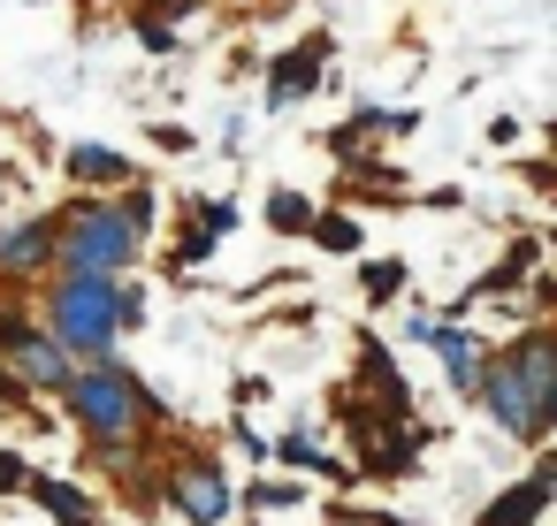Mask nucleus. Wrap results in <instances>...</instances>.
Returning <instances> with one entry per match:
<instances>
[{"mask_svg":"<svg viewBox=\"0 0 557 526\" xmlns=\"http://www.w3.org/2000/svg\"><path fill=\"white\" fill-rule=\"evenodd\" d=\"M473 397L488 404V419L511 435V442H542L557 427V343L549 328H519L481 374H473Z\"/></svg>","mask_w":557,"mask_h":526,"instance_id":"f257e3e1","label":"nucleus"},{"mask_svg":"<svg viewBox=\"0 0 557 526\" xmlns=\"http://www.w3.org/2000/svg\"><path fill=\"white\" fill-rule=\"evenodd\" d=\"M115 298H123V275L62 267V275H47V313H39V328H47V336H54V343H62L77 366L115 359V336H123Z\"/></svg>","mask_w":557,"mask_h":526,"instance_id":"f03ea898","label":"nucleus"},{"mask_svg":"<svg viewBox=\"0 0 557 526\" xmlns=\"http://www.w3.org/2000/svg\"><path fill=\"white\" fill-rule=\"evenodd\" d=\"M62 397H70V419H77L108 458H123V442H131L146 419H161V397H153L123 359H92V366H77Z\"/></svg>","mask_w":557,"mask_h":526,"instance_id":"7ed1b4c3","label":"nucleus"},{"mask_svg":"<svg viewBox=\"0 0 557 526\" xmlns=\"http://www.w3.org/2000/svg\"><path fill=\"white\" fill-rule=\"evenodd\" d=\"M146 252V229L115 199H77L54 229V267H92V275H131Z\"/></svg>","mask_w":557,"mask_h":526,"instance_id":"20e7f679","label":"nucleus"},{"mask_svg":"<svg viewBox=\"0 0 557 526\" xmlns=\"http://www.w3.org/2000/svg\"><path fill=\"white\" fill-rule=\"evenodd\" d=\"M0 366L16 374V389H47V397H62L70 374H77V359H70L32 313H0Z\"/></svg>","mask_w":557,"mask_h":526,"instance_id":"39448f33","label":"nucleus"},{"mask_svg":"<svg viewBox=\"0 0 557 526\" xmlns=\"http://www.w3.org/2000/svg\"><path fill=\"white\" fill-rule=\"evenodd\" d=\"M169 511L176 518H191V526H230V511H237V496H230V480H222V465L199 450V458H184L176 473H169Z\"/></svg>","mask_w":557,"mask_h":526,"instance_id":"423d86ee","label":"nucleus"},{"mask_svg":"<svg viewBox=\"0 0 557 526\" xmlns=\"http://www.w3.org/2000/svg\"><path fill=\"white\" fill-rule=\"evenodd\" d=\"M54 229H62V214H32L16 229H0V275H9V283H39L54 267Z\"/></svg>","mask_w":557,"mask_h":526,"instance_id":"0eeeda50","label":"nucleus"},{"mask_svg":"<svg viewBox=\"0 0 557 526\" xmlns=\"http://www.w3.org/2000/svg\"><path fill=\"white\" fill-rule=\"evenodd\" d=\"M321 70H329V39H298L290 54H275V62H268V108L306 100V92L321 85Z\"/></svg>","mask_w":557,"mask_h":526,"instance_id":"6e6552de","label":"nucleus"},{"mask_svg":"<svg viewBox=\"0 0 557 526\" xmlns=\"http://www.w3.org/2000/svg\"><path fill=\"white\" fill-rule=\"evenodd\" d=\"M405 328H412V343L443 351V366H450V381H458V389H473V374H481V343H473L458 321H435V313H420V321H405Z\"/></svg>","mask_w":557,"mask_h":526,"instance_id":"1a4fd4ad","label":"nucleus"},{"mask_svg":"<svg viewBox=\"0 0 557 526\" xmlns=\"http://www.w3.org/2000/svg\"><path fill=\"white\" fill-rule=\"evenodd\" d=\"M549 488H557V473H549V458H542L519 488H504V496L481 511V526H534V518H542V503H549Z\"/></svg>","mask_w":557,"mask_h":526,"instance_id":"9d476101","label":"nucleus"},{"mask_svg":"<svg viewBox=\"0 0 557 526\" xmlns=\"http://www.w3.org/2000/svg\"><path fill=\"white\" fill-rule=\"evenodd\" d=\"M62 176L77 184V191H108V184H131V153H115V146H70L62 153Z\"/></svg>","mask_w":557,"mask_h":526,"instance_id":"9b49d317","label":"nucleus"},{"mask_svg":"<svg viewBox=\"0 0 557 526\" xmlns=\"http://www.w3.org/2000/svg\"><path fill=\"white\" fill-rule=\"evenodd\" d=\"M359 366H367V389H374V412H389V419H405L412 412V389H405V374L389 366V351L367 336V351H359Z\"/></svg>","mask_w":557,"mask_h":526,"instance_id":"f8f14e48","label":"nucleus"},{"mask_svg":"<svg viewBox=\"0 0 557 526\" xmlns=\"http://www.w3.org/2000/svg\"><path fill=\"white\" fill-rule=\"evenodd\" d=\"M313 214H321V206H313L306 191H268V229H275V237H306Z\"/></svg>","mask_w":557,"mask_h":526,"instance_id":"ddd939ff","label":"nucleus"},{"mask_svg":"<svg viewBox=\"0 0 557 526\" xmlns=\"http://www.w3.org/2000/svg\"><path fill=\"white\" fill-rule=\"evenodd\" d=\"M39 488V503L54 511V526H92V496L85 488H70V480H32Z\"/></svg>","mask_w":557,"mask_h":526,"instance_id":"4468645a","label":"nucleus"},{"mask_svg":"<svg viewBox=\"0 0 557 526\" xmlns=\"http://www.w3.org/2000/svg\"><path fill=\"white\" fill-rule=\"evenodd\" d=\"M534 260H542V245H534V237H519V245H511V252H504V260H496L481 283H473V298H488V290H511V283L534 267Z\"/></svg>","mask_w":557,"mask_h":526,"instance_id":"2eb2a0df","label":"nucleus"},{"mask_svg":"<svg viewBox=\"0 0 557 526\" xmlns=\"http://www.w3.org/2000/svg\"><path fill=\"white\" fill-rule=\"evenodd\" d=\"M268 458H283V465H306V473H329V480H344V465H336L329 450H313V435H283V442H268Z\"/></svg>","mask_w":557,"mask_h":526,"instance_id":"dca6fc26","label":"nucleus"},{"mask_svg":"<svg viewBox=\"0 0 557 526\" xmlns=\"http://www.w3.org/2000/svg\"><path fill=\"white\" fill-rule=\"evenodd\" d=\"M359 290H367V305H389L405 290V260H367L359 267Z\"/></svg>","mask_w":557,"mask_h":526,"instance_id":"f3484780","label":"nucleus"},{"mask_svg":"<svg viewBox=\"0 0 557 526\" xmlns=\"http://www.w3.org/2000/svg\"><path fill=\"white\" fill-rule=\"evenodd\" d=\"M321 252H359V222L351 214H313V229H306Z\"/></svg>","mask_w":557,"mask_h":526,"instance_id":"a211bd4d","label":"nucleus"},{"mask_svg":"<svg viewBox=\"0 0 557 526\" xmlns=\"http://www.w3.org/2000/svg\"><path fill=\"white\" fill-rule=\"evenodd\" d=\"M199 229L207 237H230L237 229V199H199Z\"/></svg>","mask_w":557,"mask_h":526,"instance_id":"6ab92c4d","label":"nucleus"},{"mask_svg":"<svg viewBox=\"0 0 557 526\" xmlns=\"http://www.w3.org/2000/svg\"><path fill=\"white\" fill-rule=\"evenodd\" d=\"M207 252H214V237H207V229H184V237H176V275H191Z\"/></svg>","mask_w":557,"mask_h":526,"instance_id":"aec40b11","label":"nucleus"},{"mask_svg":"<svg viewBox=\"0 0 557 526\" xmlns=\"http://www.w3.org/2000/svg\"><path fill=\"white\" fill-rule=\"evenodd\" d=\"M131 24H138V39H146V54H169V47H176V32H169L161 16H131Z\"/></svg>","mask_w":557,"mask_h":526,"instance_id":"412c9836","label":"nucleus"},{"mask_svg":"<svg viewBox=\"0 0 557 526\" xmlns=\"http://www.w3.org/2000/svg\"><path fill=\"white\" fill-rule=\"evenodd\" d=\"M138 16H199V0H138Z\"/></svg>","mask_w":557,"mask_h":526,"instance_id":"4be33fe9","label":"nucleus"},{"mask_svg":"<svg viewBox=\"0 0 557 526\" xmlns=\"http://www.w3.org/2000/svg\"><path fill=\"white\" fill-rule=\"evenodd\" d=\"M24 480H32V473H24V458H16V450H0V496L24 488Z\"/></svg>","mask_w":557,"mask_h":526,"instance_id":"5701e85b","label":"nucleus"},{"mask_svg":"<svg viewBox=\"0 0 557 526\" xmlns=\"http://www.w3.org/2000/svg\"><path fill=\"white\" fill-rule=\"evenodd\" d=\"M290 496H298L290 480H260V488H252V503H290Z\"/></svg>","mask_w":557,"mask_h":526,"instance_id":"b1692460","label":"nucleus"},{"mask_svg":"<svg viewBox=\"0 0 557 526\" xmlns=\"http://www.w3.org/2000/svg\"><path fill=\"white\" fill-rule=\"evenodd\" d=\"M16 397H24V389H16V374H9V366H0V404H16Z\"/></svg>","mask_w":557,"mask_h":526,"instance_id":"393cba45","label":"nucleus"}]
</instances>
